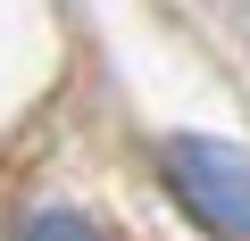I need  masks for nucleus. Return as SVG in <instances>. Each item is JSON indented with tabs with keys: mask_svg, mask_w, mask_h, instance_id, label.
Returning a JSON list of instances; mask_svg holds the SVG:
<instances>
[{
	"mask_svg": "<svg viewBox=\"0 0 250 241\" xmlns=\"http://www.w3.org/2000/svg\"><path fill=\"white\" fill-rule=\"evenodd\" d=\"M159 175H167V191H175L208 233L250 241V158H242L233 142H217V133H175V142L159 150Z\"/></svg>",
	"mask_w": 250,
	"mask_h": 241,
	"instance_id": "f257e3e1",
	"label": "nucleus"
},
{
	"mask_svg": "<svg viewBox=\"0 0 250 241\" xmlns=\"http://www.w3.org/2000/svg\"><path fill=\"white\" fill-rule=\"evenodd\" d=\"M17 241H100V224H92L83 208H34V216L17 224Z\"/></svg>",
	"mask_w": 250,
	"mask_h": 241,
	"instance_id": "f03ea898",
	"label": "nucleus"
}]
</instances>
